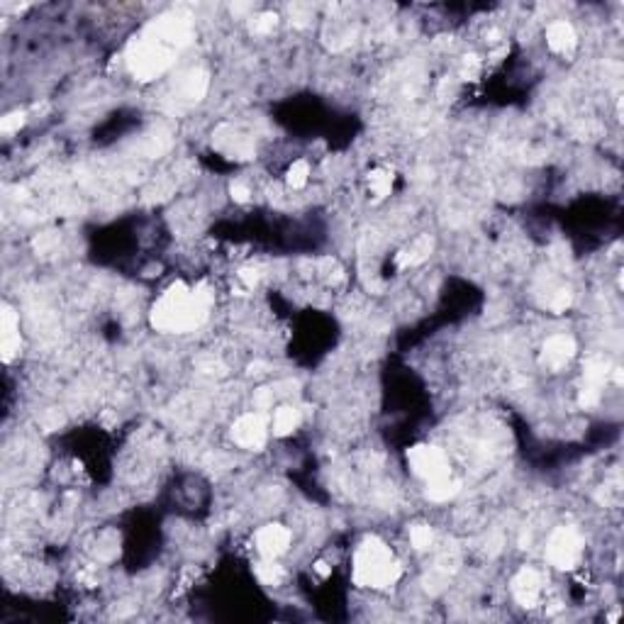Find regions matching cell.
Returning <instances> with one entry per match:
<instances>
[{
    "instance_id": "1",
    "label": "cell",
    "mask_w": 624,
    "mask_h": 624,
    "mask_svg": "<svg viewBox=\"0 0 624 624\" xmlns=\"http://www.w3.org/2000/svg\"><path fill=\"white\" fill-rule=\"evenodd\" d=\"M191 17L181 13L154 20L127 51V66L139 81H152L174 64L179 51L191 42Z\"/></svg>"
},
{
    "instance_id": "2",
    "label": "cell",
    "mask_w": 624,
    "mask_h": 624,
    "mask_svg": "<svg viewBox=\"0 0 624 624\" xmlns=\"http://www.w3.org/2000/svg\"><path fill=\"white\" fill-rule=\"evenodd\" d=\"M213 300L215 293L208 283H198L196 288L174 283L152 307V324L162 332H191L208 319Z\"/></svg>"
},
{
    "instance_id": "3",
    "label": "cell",
    "mask_w": 624,
    "mask_h": 624,
    "mask_svg": "<svg viewBox=\"0 0 624 624\" xmlns=\"http://www.w3.org/2000/svg\"><path fill=\"white\" fill-rule=\"evenodd\" d=\"M354 583L361 588H388L395 586L400 578V564L395 561L391 546L378 536H369L361 541L359 551L354 554Z\"/></svg>"
},
{
    "instance_id": "4",
    "label": "cell",
    "mask_w": 624,
    "mask_h": 624,
    "mask_svg": "<svg viewBox=\"0 0 624 624\" xmlns=\"http://www.w3.org/2000/svg\"><path fill=\"white\" fill-rule=\"evenodd\" d=\"M583 556V536L573 527H559L546 544V561L559 571H573Z\"/></svg>"
},
{
    "instance_id": "5",
    "label": "cell",
    "mask_w": 624,
    "mask_h": 624,
    "mask_svg": "<svg viewBox=\"0 0 624 624\" xmlns=\"http://www.w3.org/2000/svg\"><path fill=\"white\" fill-rule=\"evenodd\" d=\"M408 463L417 478L422 480H439L449 476V459L444 456L442 449L429 444H417L408 449Z\"/></svg>"
},
{
    "instance_id": "6",
    "label": "cell",
    "mask_w": 624,
    "mask_h": 624,
    "mask_svg": "<svg viewBox=\"0 0 624 624\" xmlns=\"http://www.w3.org/2000/svg\"><path fill=\"white\" fill-rule=\"evenodd\" d=\"M266 420L259 412H247L232 425V439L234 444H239L242 449H261L266 444Z\"/></svg>"
},
{
    "instance_id": "7",
    "label": "cell",
    "mask_w": 624,
    "mask_h": 624,
    "mask_svg": "<svg viewBox=\"0 0 624 624\" xmlns=\"http://www.w3.org/2000/svg\"><path fill=\"white\" fill-rule=\"evenodd\" d=\"M544 583L534 569H519L512 578V595L522 608H534L541 600Z\"/></svg>"
},
{
    "instance_id": "8",
    "label": "cell",
    "mask_w": 624,
    "mask_h": 624,
    "mask_svg": "<svg viewBox=\"0 0 624 624\" xmlns=\"http://www.w3.org/2000/svg\"><path fill=\"white\" fill-rule=\"evenodd\" d=\"M256 541V551L266 559H276L280 554L288 551L290 546V532L285 529L283 524H266L256 532L254 536Z\"/></svg>"
},
{
    "instance_id": "9",
    "label": "cell",
    "mask_w": 624,
    "mask_h": 624,
    "mask_svg": "<svg viewBox=\"0 0 624 624\" xmlns=\"http://www.w3.org/2000/svg\"><path fill=\"white\" fill-rule=\"evenodd\" d=\"M573 354H576L573 337L554 334L551 339H546V344H544V349H541V364L546 366V369L559 371L573 359Z\"/></svg>"
},
{
    "instance_id": "10",
    "label": "cell",
    "mask_w": 624,
    "mask_h": 624,
    "mask_svg": "<svg viewBox=\"0 0 624 624\" xmlns=\"http://www.w3.org/2000/svg\"><path fill=\"white\" fill-rule=\"evenodd\" d=\"M215 147L230 159H251V154H254V149H251L247 137H242L239 132H234L232 127H220V129H217Z\"/></svg>"
},
{
    "instance_id": "11",
    "label": "cell",
    "mask_w": 624,
    "mask_h": 624,
    "mask_svg": "<svg viewBox=\"0 0 624 624\" xmlns=\"http://www.w3.org/2000/svg\"><path fill=\"white\" fill-rule=\"evenodd\" d=\"M546 44L551 51H556V54H571V51L576 49L578 44V37H576V30L571 22L566 20H556L549 25L546 30Z\"/></svg>"
},
{
    "instance_id": "12",
    "label": "cell",
    "mask_w": 624,
    "mask_h": 624,
    "mask_svg": "<svg viewBox=\"0 0 624 624\" xmlns=\"http://www.w3.org/2000/svg\"><path fill=\"white\" fill-rule=\"evenodd\" d=\"M429 251H432V239L429 237H420L417 242H412L408 249H403L398 254V266L400 268H410V266H417V263H422L429 256Z\"/></svg>"
},
{
    "instance_id": "13",
    "label": "cell",
    "mask_w": 624,
    "mask_h": 624,
    "mask_svg": "<svg viewBox=\"0 0 624 624\" xmlns=\"http://www.w3.org/2000/svg\"><path fill=\"white\" fill-rule=\"evenodd\" d=\"M297 425H300V412L290 408V405H280L276 415H273V434L276 437H288V434L295 432Z\"/></svg>"
},
{
    "instance_id": "14",
    "label": "cell",
    "mask_w": 624,
    "mask_h": 624,
    "mask_svg": "<svg viewBox=\"0 0 624 624\" xmlns=\"http://www.w3.org/2000/svg\"><path fill=\"white\" fill-rule=\"evenodd\" d=\"M461 490V483L456 478L451 476H444L439 480H429L427 483V497L434 502H446L451 500V497H456Z\"/></svg>"
},
{
    "instance_id": "15",
    "label": "cell",
    "mask_w": 624,
    "mask_h": 624,
    "mask_svg": "<svg viewBox=\"0 0 624 624\" xmlns=\"http://www.w3.org/2000/svg\"><path fill=\"white\" fill-rule=\"evenodd\" d=\"M610 376V364L600 356L588 359L586 366H583V378H586V386H595L603 388V383L608 381Z\"/></svg>"
},
{
    "instance_id": "16",
    "label": "cell",
    "mask_w": 624,
    "mask_h": 624,
    "mask_svg": "<svg viewBox=\"0 0 624 624\" xmlns=\"http://www.w3.org/2000/svg\"><path fill=\"white\" fill-rule=\"evenodd\" d=\"M369 186H371V193H374L378 200L388 198V196H391V191H393V171H388V169L371 171V174H369Z\"/></svg>"
},
{
    "instance_id": "17",
    "label": "cell",
    "mask_w": 624,
    "mask_h": 624,
    "mask_svg": "<svg viewBox=\"0 0 624 624\" xmlns=\"http://www.w3.org/2000/svg\"><path fill=\"white\" fill-rule=\"evenodd\" d=\"M254 571H256V578H259L261 583H266V586H278V583L283 581V569H280L273 559L263 556V561H259V564L254 566Z\"/></svg>"
},
{
    "instance_id": "18",
    "label": "cell",
    "mask_w": 624,
    "mask_h": 624,
    "mask_svg": "<svg viewBox=\"0 0 624 624\" xmlns=\"http://www.w3.org/2000/svg\"><path fill=\"white\" fill-rule=\"evenodd\" d=\"M307 176H310V166H307V162H293L288 169V174H285V183H288L293 191H300V188H305L307 183Z\"/></svg>"
},
{
    "instance_id": "19",
    "label": "cell",
    "mask_w": 624,
    "mask_h": 624,
    "mask_svg": "<svg viewBox=\"0 0 624 624\" xmlns=\"http://www.w3.org/2000/svg\"><path fill=\"white\" fill-rule=\"evenodd\" d=\"M15 334H20L17 312L10 305H3V312H0V339H3V337H15Z\"/></svg>"
},
{
    "instance_id": "20",
    "label": "cell",
    "mask_w": 624,
    "mask_h": 624,
    "mask_svg": "<svg viewBox=\"0 0 624 624\" xmlns=\"http://www.w3.org/2000/svg\"><path fill=\"white\" fill-rule=\"evenodd\" d=\"M410 541H412V546H415L417 551H427V549L432 546V541H434V532L429 529L427 524H415L410 529Z\"/></svg>"
},
{
    "instance_id": "21",
    "label": "cell",
    "mask_w": 624,
    "mask_h": 624,
    "mask_svg": "<svg viewBox=\"0 0 624 624\" xmlns=\"http://www.w3.org/2000/svg\"><path fill=\"white\" fill-rule=\"evenodd\" d=\"M276 22H278V17L273 13H261V15L251 17V32H254V34H268V32H273Z\"/></svg>"
},
{
    "instance_id": "22",
    "label": "cell",
    "mask_w": 624,
    "mask_h": 624,
    "mask_svg": "<svg viewBox=\"0 0 624 624\" xmlns=\"http://www.w3.org/2000/svg\"><path fill=\"white\" fill-rule=\"evenodd\" d=\"M600 398H603L600 388H595V386H583L581 395H578V405H581V408H586V410L598 408V405H600Z\"/></svg>"
},
{
    "instance_id": "23",
    "label": "cell",
    "mask_w": 624,
    "mask_h": 624,
    "mask_svg": "<svg viewBox=\"0 0 624 624\" xmlns=\"http://www.w3.org/2000/svg\"><path fill=\"white\" fill-rule=\"evenodd\" d=\"M0 351H3V361L5 364L13 361V359L17 356V351H20V334L3 337V339H0Z\"/></svg>"
},
{
    "instance_id": "24",
    "label": "cell",
    "mask_w": 624,
    "mask_h": 624,
    "mask_svg": "<svg viewBox=\"0 0 624 624\" xmlns=\"http://www.w3.org/2000/svg\"><path fill=\"white\" fill-rule=\"evenodd\" d=\"M25 125V112L17 110V112H10V115H5L3 120H0V129L5 132V134H10V132H17Z\"/></svg>"
},
{
    "instance_id": "25",
    "label": "cell",
    "mask_w": 624,
    "mask_h": 624,
    "mask_svg": "<svg viewBox=\"0 0 624 624\" xmlns=\"http://www.w3.org/2000/svg\"><path fill=\"white\" fill-rule=\"evenodd\" d=\"M478 73H480L478 56H466V59H463V66H461V76L466 78V81H473Z\"/></svg>"
},
{
    "instance_id": "26",
    "label": "cell",
    "mask_w": 624,
    "mask_h": 624,
    "mask_svg": "<svg viewBox=\"0 0 624 624\" xmlns=\"http://www.w3.org/2000/svg\"><path fill=\"white\" fill-rule=\"evenodd\" d=\"M259 278H261V273H259V268H256V266H244L242 271H239V280H242L244 288H249V290L259 283Z\"/></svg>"
},
{
    "instance_id": "27",
    "label": "cell",
    "mask_w": 624,
    "mask_h": 624,
    "mask_svg": "<svg viewBox=\"0 0 624 624\" xmlns=\"http://www.w3.org/2000/svg\"><path fill=\"white\" fill-rule=\"evenodd\" d=\"M569 305H571V293H569V290H559L556 297L549 302V307H551L554 312H564Z\"/></svg>"
},
{
    "instance_id": "28",
    "label": "cell",
    "mask_w": 624,
    "mask_h": 624,
    "mask_svg": "<svg viewBox=\"0 0 624 624\" xmlns=\"http://www.w3.org/2000/svg\"><path fill=\"white\" fill-rule=\"evenodd\" d=\"M230 193H232V198L237 200V203H247V200H249V196H251V193H249V188L244 186L242 181H234L232 186H230Z\"/></svg>"
},
{
    "instance_id": "29",
    "label": "cell",
    "mask_w": 624,
    "mask_h": 624,
    "mask_svg": "<svg viewBox=\"0 0 624 624\" xmlns=\"http://www.w3.org/2000/svg\"><path fill=\"white\" fill-rule=\"evenodd\" d=\"M312 571L317 573L319 578H329L332 576V566H327L324 561H317V564L312 566Z\"/></svg>"
},
{
    "instance_id": "30",
    "label": "cell",
    "mask_w": 624,
    "mask_h": 624,
    "mask_svg": "<svg viewBox=\"0 0 624 624\" xmlns=\"http://www.w3.org/2000/svg\"><path fill=\"white\" fill-rule=\"evenodd\" d=\"M247 10H249V5H232V13H234V15L247 13Z\"/></svg>"
}]
</instances>
